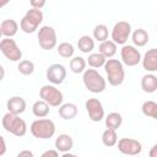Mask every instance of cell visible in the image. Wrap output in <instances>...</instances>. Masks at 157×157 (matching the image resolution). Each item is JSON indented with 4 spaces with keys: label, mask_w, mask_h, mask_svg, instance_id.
Listing matches in <instances>:
<instances>
[{
    "label": "cell",
    "mask_w": 157,
    "mask_h": 157,
    "mask_svg": "<svg viewBox=\"0 0 157 157\" xmlns=\"http://www.w3.org/2000/svg\"><path fill=\"white\" fill-rule=\"evenodd\" d=\"M104 71L107 74V80L110 86H120L125 78L124 65L118 59H107L104 64Z\"/></svg>",
    "instance_id": "cell-1"
},
{
    "label": "cell",
    "mask_w": 157,
    "mask_h": 157,
    "mask_svg": "<svg viewBox=\"0 0 157 157\" xmlns=\"http://www.w3.org/2000/svg\"><path fill=\"white\" fill-rule=\"evenodd\" d=\"M82 82L85 87L92 93H102L107 87L105 78L94 69H86L83 71Z\"/></svg>",
    "instance_id": "cell-2"
},
{
    "label": "cell",
    "mask_w": 157,
    "mask_h": 157,
    "mask_svg": "<svg viewBox=\"0 0 157 157\" xmlns=\"http://www.w3.org/2000/svg\"><path fill=\"white\" fill-rule=\"evenodd\" d=\"M1 124H2V128L7 132H10V134H12V135H15L17 137H22L27 132V124H26V121L22 118H20V115L12 114L10 112H7L2 117Z\"/></svg>",
    "instance_id": "cell-3"
},
{
    "label": "cell",
    "mask_w": 157,
    "mask_h": 157,
    "mask_svg": "<svg viewBox=\"0 0 157 157\" xmlns=\"http://www.w3.org/2000/svg\"><path fill=\"white\" fill-rule=\"evenodd\" d=\"M31 134L39 140H47L50 139L54 134H55V124L53 120L47 119V118H42V119H37L31 124Z\"/></svg>",
    "instance_id": "cell-4"
},
{
    "label": "cell",
    "mask_w": 157,
    "mask_h": 157,
    "mask_svg": "<svg viewBox=\"0 0 157 157\" xmlns=\"http://www.w3.org/2000/svg\"><path fill=\"white\" fill-rule=\"evenodd\" d=\"M43 21L42 10L29 9L20 22V27L25 33H33L38 29V26Z\"/></svg>",
    "instance_id": "cell-5"
},
{
    "label": "cell",
    "mask_w": 157,
    "mask_h": 157,
    "mask_svg": "<svg viewBox=\"0 0 157 157\" xmlns=\"http://www.w3.org/2000/svg\"><path fill=\"white\" fill-rule=\"evenodd\" d=\"M39 97L49 107H60L64 101V96L59 88L54 85H44L39 90Z\"/></svg>",
    "instance_id": "cell-6"
},
{
    "label": "cell",
    "mask_w": 157,
    "mask_h": 157,
    "mask_svg": "<svg viewBox=\"0 0 157 157\" xmlns=\"http://www.w3.org/2000/svg\"><path fill=\"white\" fill-rule=\"evenodd\" d=\"M39 47L44 50H52L56 45V32L52 26H42L37 33Z\"/></svg>",
    "instance_id": "cell-7"
},
{
    "label": "cell",
    "mask_w": 157,
    "mask_h": 157,
    "mask_svg": "<svg viewBox=\"0 0 157 157\" xmlns=\"http://www.w3.org/2000/svg\"><path fill=\"white\" fill-rule=\"evenodd\" d=\"M0 52L10 61H20L22 58V50L12 38H2L0 40Z\"/></svg>",
    "instance_id": "cell-8"
},
{
    "label": "cell",
    "mask_w": 157,
    "mask_h": 157,
    "mask_svg": "<svg viewBox=\"0 0 157 157\" xmlns=\"http://www.w3.org/2000/svg\"><path fill=\"white\" fill-rule=\"evenodd\" d=\"M131 34V25L128 21H119L114 25L113 29H112V42H114L117 45H124L129 37Z\"/></svg>",
    "instance_id": "cell-9"
},
{
    "label": "cell",
    "mask_w": 157,
    "mask_h": 157,
    "mask_svg": "<svg viewBox=\"0 0 157 157\" xmlns=\"http://www.w3.org/2000/svg\"><path fill=\"white\" fill-rule=\"evenodd\" d=\"M120 58L121 64L126 66H136L141 61V53L136 47L124 44L120 49Z\"/></svg>",
    "instance_id": "cell-10"
},
{
    "label": "cell",
    "mask_w": 157,
    "mask_h": 157,
    "mask_svg": "<svg viewBox=\"0 0 157 157\" xmlns=\"http://www.w3.org/2000/svg\"><path fill=\"white\" fill-rule=\"evenodd\" d=\"M117 144H118V150L126 156H139L142 151L141 142L131 137H123Z\"/></svg>",
    "instance_id": "cell-11"
},
{
    "label": "cell",
    "mask_w": 157,
    "mask_h": 157,
    "mask_svg": "<svg viewBox=\"0 0 157 157\" xmlns=\"http://www.w3.org/2000/svg\"><path fill=\"white\" fill-rule=\"evenodd\" d=\"M85 107H86L88 117L92 121H101L104 118V108L99 99L88 98L85 103Z\"/></svg>",
    "instance_id": "cell-12"
},
{
    "label": "cell",
    "mask_w": 157,
    "mask_h": 157,
    "mask_svg": "<svg viewBox=\"0 0 157 157\" xmlns=\"http://www.w3.org/2000/svg\"><path fill=\"white\" fill-rule=\"evenodd\" d=\"M45 76H47V80L52 85H54V86L55 85H60L66 78V69L61 64H52L47 69Z\"/></svg>",
    "instance_id": "cell-13"
},
{
    "label": "cell",
    "mask_w": 157,
    "mask_h": 157,
    "mask_svg": "<svg viewBox=\"0 0 157 157\" xmlns=\"http://www.w3.org/2000/svg\"><path fill=\"white\" fill-rule=\"evenodd\" d=\"M141 63H142V67L148 72V74H153L157 71V49L156 48H151L148 49L144 58H141Z\"/></svg>",
    "instance_id": "cell-14"
},
{
    "label": "cell",
    "mask_w": 157,
    "mask_h": 157,
    "mask_svg": "<svg viewBox=\"0 0 157 157\" xmlns=\"http://www.w3.org/2000/svg\"><path fill=\"white\" fill-rule=\"evenodd\" d=\"M26 101L20 97V96H13L11 97L7 103H6V108H7V112L12 113V114H16V115H20L22 114L25 110H26Z\"/></svg>",
    "instance_id": "cell-15"
},
{
    "label": "cell",
    "mask_w": 157,
    "mask_h": 157,
    "mask_svg": "<svg viewBox=\"0 0 157 157\" xmlns=\"http://www.w3.org/2000/svg\"><path fill=\"white\" fill-rule=\"evenodd\" d=\"M54 145H55L56 151L65 153V152H70V150H71L72 146H74V141H72V137H71L70 135H67V134H61V135H59V136L55 139V144H54Z\"/></svg>",
    "instance_id": "cell-16"
},
{
    "label": "cell",
    "mask_w": 157,
    "mask_h": 157,
    "mask_svg": "<svg viewBox=\"0 0 157 157\" xmlns=\"http://www.w3.org/2000/svg\"><path fill=\"white\" fill-rule=\"evenodd\" d=\"M0 28L4 38H12L18 31V23L12 18H7L1 22Z\"/></svg>",
    "instance_id": "cell-17"
},
{
    "label": "cell",
    "mask_w": 157,
    "mask_h": 157,
    "mask_svg": "<svg viewBox=\"0 0 157 157\" xmlns=\"http://www.w3.org/2000/svg\"><path fill=\"white\" fill-rule=\"evenodd\" d=\"M141 88L146 93H153L157 91V77L153 74H146L141 78Z\"/></svg>",
    "instance_id": "cell-18"
},
{
    "label": "cell",
    "mask_w": 157,
    "mask_h": 157,
    "mask_svg": "<svg viewBox=\"0 0 157 157\" xmlns=\"http://www.w3.org/2000/svg\"><path fill=\"white\" fill-rule=\"evenodd\" d=\"M131 40L134 43V47H144L148 43L150 36L146 29L144 28H137L134 32H131Z\"/></svg>",
    "instance_id": "cell-19"
},
{
    "label": "cell",
    "mask_w": 157,
    "mask_h": 157,
    "mask_svg": "<svg viewBox=\"0 0 157 157\" xmlns=\"http://www.w3.org/2000/svg\"><path fill=\"white\" fill-rule=\"evenodd\" d=\"M77 105L75 103H64L59 107V115L65 119V120H70L74 119L77 115Z\"/></svg>",
    "instance_id": "cell-20"
},
{
    "label": "cell",
    "mask_w": 157,
    "mask_h": 157,
    "mask_svg": "<svg viewBox=\"0 0 157 157\" xmlns=\"http://www.w3.org/2000/svg\"><path fill=\"white\" fill-rule=\"evenodd\" d=\"M98 53L102 54L105 59H112L117 53V44L112 42L110 39H107L99 44Z\"/></svg>",
    "instance_id": "cell-21"
},
{
    "label": "cell",
    "mask_w": 157,
    "mask_h": 157,
    "mask_svg": "<svg viewBox=\"0 0 157 157\" xmlns=\"http://www.w3.org/2000/svg\"><path fill=\"white\" fill-rule=\"evenodd\" d=\"M49 112H50V107L44 101H42V99L36 101L33 103V105H32V113H33V115L37 117V118H39V119L45 118L49 114Z\"/></svg>",
    "instance_id": "cell-22"
},
{
    "label": "cell",
    "mask_w": 157,
    "mask_h": 157,
    "mask_svg": "<svg viewBox=\"0 0 157 157\" xmlns=\"http://www.w3.org/2000/svg\"><path fill=\"white\" fill-rule=\"evenodd\" d=\"M121 123H123V117L118 112H112L105 117V126H107V129H112V130L117 131L120 128Z\"/></svg>",
    "instance_id": "cell-23"
},
{
    "label": "cell",
    "mask_w": 157,
    "mask_h": 157,
    "mask_svg": "<svg viewBox=\"0 0 157 157\" xmlns=\"http://www.w3.org/2000/svg\"><path fill=\"white\" fill-rule=\"evenodd\" d=\"M77 47L82 53L88 54L94 49V39L90 36H81L77 40Z\"/></svg>",
    "instance_id": "cell-24"
},
{
    "label": "cell",
    "mask_w": 157,
    "mask_h": 157,
    "mask_svg": "<svg viewBox=\"0 0 157 157\" xmlns=\"http://www.w3.org/2000/svg\"><path fill=\"white\" fill-rule=\"evenodd\" d=\"M105 61H107V59L102 54H99V53H91L88 55L87 60H86V64H88L92 69L96 70V69H99V67L104 66Z\"/></svg>",
    "instance_id": "cell-25"
},
{
    "label": "cell",
    "mask_w": 157,
    "mask_h": 157,
    "mask_svg": "<svg viewBox=\"0 0 157 157\" xmlns=\"http://www.w3.org/2000/svg\"><path fill=\"white\" fill-rule=\"evenodd\" d=\"M86 60L85 58L82 56H74L71 60H70V70L74 72V74H81L86 70Z\"/></svg>",
    "instance_id": "cell-26"
},
{
    "label": "cell",
    "mask_w": 157,
    "mask_h": 157,
    "mask_svg": "<svg viewBox=\"0 0 157 157\" xmlns=\"http://www.w3.org/2000/svg\"><path fill=\"white\" fill-rule=\"evenodd\" d=\"M102 142L107 147H112V146L117 145V142H118L117 131L112 130V129H105L103 131V134H102Z\"/></svg>",
    "instance_id": "cell-27"
},
{
    "label": "cell",
    "mask_w": 157,
    "mask_h": 157,
    "mask_svg": "<svg viewBox=\"0 0 157 157\" xmlns=\"http://www.w3.org/2000/svg\"><path fill=\"white\" fill-rule=\"evenodd\" d=\"M141 110L144 113V115L152 118V119H157V103L153 101H146L142 103Z\"/></svg>",
    "instance_id": "cell-28"
},
{
    "label": "cell",
    "mask_w": 157,
    "mask_h": 157,
    "mask_svg": "<svg viewBox=\"0 0 157 157\" xmlns=\"http://www.w3.org/2000/svg\"><path fill=\"white\" fill-rule=\"evenodd\" d=\"M58 54L60 55V56H63V58H65V59H70L72 55H74V53H75V48H74V45L71 44V43H69V42H63V43H60L59 45H58Z\"/></svg>",
    "instance_id": "cell-29"
},
{
    "label": "cell",
    "mask_w": 157,
    "mask_h": 157,
    "mask_svg": "<svg viewBox=\"0 0 157 157\" xmlns=\"http://www.w3.org/2000/svg\"><path fill=\"white\" fill-rule=\"evenodd\" d=\"M108 27L105 25H97L93 28V39L98 40V42H104L108 39Z\"/></svg>",
    "instance_id": "cell-30"
},
{
    "label": "cell",
    "mask_w": 157,
    "mask_h": 157,
    "mask_svg": "<svg viewBox=\"0 0 157 157\" xmlns=\"http://www.w3.org/2000/svg\"><path fill=\"white\" fill-rule=\"evenodd\" d=\"M17 70L20 74H22L25 76L32 75L34 71V64L31 60H20V63L17 65Z\"/></svg>",
    "instance_id": "cell-31"
},
{
    "label": "cell",
    "mask_w": 157,
    "mask_h": 157,
    "mask_svg": "<svg viewBox=\"0 0 157 157\" xmlns=\"http://www.w3.org/2000/svg\"><path fill=\"white\" fill-rule=\"evenodd\" d=\"M29 5H31V9L42 10V7L45 6V0H31Z\"/></svg>",
    "instance_id": "cell-32"
},
{
    "label": "cell",
    "mask_w": 157,
    "mask_h": 157,
    "mask_svg": "<svg viewBox=\"0 0 157 157\" xmlns=\"http://www.w3.org/2000/svg\"><path fill=\"white\" fill-rule=\"evenodd\" d=\"M40 157H59V153L56 150H47L40 155Z\"/></svg>",
    "instance_id": "cell-33"
},
{
    "label": "cell",
    "mask_w": 157,
    "mask_h": 157,
    "mask_svg": "<svg viewBox=\"0 0 157 157\" xmlns=\"http://www.w3.org/2000/svg\"><path fill=\"white\" fill-rule=\"evenodd\" d=\"M6 152V142H5V139L0 135V157H2Z\"/></svg>",
    "instance_id": "cell-34"
},
{
    "label": "cell",
    "mask_w": 157,
    "mask_h": 157,
    "mask_svg": "<svg viewBox=\"0 0 157 157\" xmlns=\"http://www.w3.org/2000/svg\"><path fill=\"white\" fill-rule=\"evenodd\" d=\"M16 157H34V155H33V152L29 151V150H22V151H20V152L17 153Z\"/></svg>",
    "instance_id": "cell-35"
},
{
    "label": "cell",
    "mask_w": 157,
    "mask_h": 157,
    "mask_svg": "<svg viewBox=\"0 0 157 157\" xmlns=\"http://www.w3.org/2000/svg\"><path fill=\"white\" fill-rule=\"evenodd\" d=\"M5 77V69L2 65H0V81H2Z\"/></svg>",
    "instance_id": "cell-36"
},
{
    "label": "cell",
    "mask_w": 157,
    "mask_h": 157,
    "mask_svg": "<svg viewBox=\"0 0 157 157\" xmlns=\"http://www.w3.org/2000/svg\"><path fill=\"white\" fill-rule=\"evenodd\" d=\"M61 157H78L77 155H75V153H70V152H65V153H63V156Z\"/></svg>",
    "instance_id": "cell-37"
},
{
    "label": "cell",
    "mask_w": 157,
    "mask_h": 157,
    "mask_svg": "<svg viewBox=\"0 0 157 157\" xmlns=\"http://www.w3.org/2000/svg\"><path fill=\"white\" fill-rule=\"evenodd\" d=\"M7 4H9V0H0V9L4 7V6H6Z\"/></svg>",
    "instance_id": "cell-38"
},
{
    "label": "cell",
    "mask_w": 157,
    "mask_h": 157,
    "mask_svg": "<svg viewBox=\"0 0 157 157\" xmlns=\"http://www.w3.org/2000/svg\"><path fill=\"white\" fill-rule=\"evenodd\" d=\"M0 39H2V33H1V28H0Z\"/></svg>",
    "instance_id": "cell-39"
},
{
    "label": "cell",
    "mask_w": 157,
    "mask_h": 157,
    "mask_svg": "<svg viewBox=\"0 0 157 157\" xmlns=\"http://www.w3.org/2000/svg\"><path fill=\"white\" fill-rule=\"evenodd\" d=\"M134 157H140V156H134Z\"/></svg>",
    "instance_id": "cell-40"
}]
</instances>
